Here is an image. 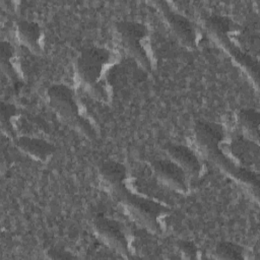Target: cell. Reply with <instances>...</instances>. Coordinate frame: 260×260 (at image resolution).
<instances>
[{
	"mask_svg": "<svg viewBox=\"0 0 260 260\" xmlns=\"http://www.w3.org/2000/svg\"><path fill=\"white\" fill-rule=\"evenodd\" d=\"M94 231L104 242L118 253L125 256L130 253L129 239L118 220L104 216L98 217L94 221Z\"/></svg>",
	"mask_w": 260,
	"mask_h": 260,
	"instance_id": "cell-9",
	"label": "cell"
},
{
	"mask_svg": "<svg viewBox=\"0 0 260 260\" xmlns=\"http://www.w3.org/2000/svg\"><path fill=\"white\" fill-rule=\"evenodd\" d=\"M112 61V53L101 46L84 48L76 61L77 74L82 83L99 99L109 96V88L103 76Z\"/></svg>",
	"mask_w": 260,
	"mask_h": 260,
	"instance_id": "cell-3",
	"label": "cell"
},
{
	"mask_svg": "<svg viewBox=\"0 0 260 260\" xmlns=\"http://www.w3.org/2000/svg\"><path fill=\"white\" fill-rule=\"evenodd\" d=\"M118 38L125 50L145 69L150 70L152 59L148 45V29L138 21L123 20L116 23Z\"/></svg>",
	"mask_w": 260,
	"mask_h": 260,
	"instance_id": "cell-6",
	"label": "cell"
},
{
	"mask_svg": "<svg viewBox=\"0 0 260 260\" xmlns=\"http://www.w3.org/2000/svg\"><path fill=\"white\" fill-rule=\"evenodd\" d=\"M48 256L50 258H53V259H69V258H74V256L71 255L69 252H63V251H60L58 249L50 250L48 252Z\"/></svg>",
	"mask_w": 260,
	"mask_h": 260,
	"instance_id": "cell-20",
	"label": "cell"
},
{
	"mask_svg": "<svg viewBox=\"0 0 260 260\" xmlns=\"http://www.w3.org/2000/svg\"><path fill=\"white\" fill-rule=\"evenodd\" d=\"M19 41L31 52L40 54L43 50V31L40 24L31 20H20L16 25Z\"/></svg>",
	"mask_w": 260,
	"mask_h": 260,
	"instance_id": "cell-13",
	"label": "cell"
},
{
	"mask_svg": "<svg viewBox=\"0 0 260 260\" xmlns=\"http://www.w3.org/2000/svg\"><path fill=\"white\" fill-rule=\"evenodd\" d=\"M1 127L3 132L12 138L18 132V113L17 109L8 103L1 104Z\"/></svg>",
	"mask_w": 260,
	"mask_h": 260,
	"instance_id": "cell-16",
	"label": "cell"
},
{
	"mask_svg": "<svg viewBox=\"0 0 260 260\" xmlns=\"http://www.w3.org/2000/svg\"><path fill=\"white\" fill-rule=\"evenodd\" d=\"M155 5L160 10L164 19L177 39L186 47L194 48L197 45L198 32L194 23L187 17L173 9L168 2L157 1Z\"/></svg>",
	"mask_w": 260,
	"mask_h": 260,
	"instance_id": "cell-7",
	"label": "cell"
},
{
	"mask_svg": "<svg viewBox=\"0 0 260 260\" xmlns=\"http://www.w3.org/2000/svg\"><path fill=\"white\" fill-rule=\"evenodd\" d=\"M194 135L198 146L209 160L233 179L252 188L255 195H258V174L241 167L230 156L224 146L225 132L221 125L209 121H198L194 127Z\"/></svg>",
	"mask_w": 260,
	"mask_h": 260,
	"instance_id": "cell-1",
	"label": "cell"
},
{
	"mask_svg": "<svg viewBox=\"0 0 260 260\" xmlns=\"http://www.w3.org/2000/svg\"><path fill=\"white\" fill-rule=\"evenodd\" d=\"M209 35L239 63L255 80L258 81V62L248 52V40L238 30V26L228 17L212 15L205 20Z\"/></svg>",
	"mask_w": 260,
	"mask_h": 260,
	"instance_id": "cell-2",
	"label": "cell"
},
{
	"mask_svg": "<svg viewBox=\"0 0 260 260\" xmlns=\"http://www.w3.org/2000/svg\"><path fill=\"white\" fill-rule=\"evenodd\" d=\"M230 156L241 167L256 172L259 166V146L256 141L245 135H236L224 142Z\"/></svg>",
	"mask_w": 260,
	"mask_h": 260,
	"instance_id": "cell-8",
	"label": "cell"
},
{
	"mask_svg": "<svg viewBox=\"0 0 260 260\" xmlns=\"http://www.w3.org/2000/svg\"><path fill=\"white\" fill-rule=\"evenodd\" d=\"M116 198L149 230L161 233L167 228L170 208L150 198L131 192L126 184L112 190Z\"/></svg>",
	"mask_w": 260,
	"mask_h": 260,
	"instance_id": "cell-5",
	"label": "cell"
},
{
	"mask_svg": "<svg viewBox=\"0 0 260 260\" xmlns=\"http://www.w3.org/2000/svg\"><path fill=\"white\" fill-rule=\"evenodd\" d=\"M244 248L232 242H219L214 248V254L219 259H244Z\"/></svg>",
	"mask_w": 260,
	"mask_h": 260,
	"instance_id": "cell-18",
	"label": "cell"
},
{
	"mask_svg": "<svg viewBox=\"0 0 260 260\" xmlns=\"http://www.w3.org/2000/svg\"><path fill=\"white\" fill-rule=\"evenodd\" d=\"M16 145L22 152L42 162L48 161L55 152V146L52 143L30 135L18 136Z\"/></svg>",
	"mask_w": 260,
	"mask_h": 260,
	"instance_id": "cell-12",
	"label": "cell"
},
{
	"mask_svg": "<svg viewBox=\"0 0 260 260\" xmlns=\"http://www.w3.org/2000/svg\"><path fill=\"white\" fill-rule=\"evenodd\" d=\"M151 169L155 177L169 187L179 192H186L188 190L189 176L171 158L154 159L151 162Z\"/></svg>",
	"mask_w": 260,
	"mask_h": 260,
	"instance_id": "cell-10",
	"label": "cell"
},
{
	"mask_svg": "<svg viewBox=\"0 0 260 260\" xmlns=\"http://www.w3.org/2000/svg\"><path fill=\"white\" fill-rule=\"evenodd\" d=\"M259 113L254 109H242L238 113V123L245 136L257 142L259 136Z\"/></svg>",
	"mask_w": 260,
	"mask_h": 260,
	"instance_id": "cell-15",
	"label": "cell"
},
{
	"mask_svg": "<svg viewBox=\"0 0 260 260\" xmlns=\"http://www.w3.org/2000/svg\"><path fill=\"white\" fill-rule=\"evenodd\" d=\"M47 96L51 108L66 124L88 139L95 138L96 130L90 120L82 114L71 87L65 84H53L48 88Z\"/></svg>",
	"mask_w": 260,
	"mask_h": 260,
	"instance_id": "cell-4",
	"label": "cell"
},
{
	"mask_svg": "<svg viewBox=\"0 0 260 260\" xmlns=\"http://www.w3.org/2000/svg\"><path fill=\"white\" fill-rule=\"evenodd\" d=\"M100 176L111 190H115L126 184L127 169L119 161L106 160L100 167Z\"/></svg>",
	"mask_w": 260,
	"mask_h": 260,
	"instance_id": "cell-14",
	"label": "cell"
},
{
	"mask_svg": "<svg viewBox=\"0 0 260 260\" xmlns=\"http://www.w3.org/2000/svg\"><path fill=\"white\" fill-rule=\"evenodd\" d=\"M1 67L3 72L12 81L18 80V72L15 65V51L9 42H1Z\"/></svg>",
	"mask_w": 260,
	"mask_h": 260,
	"instance_id": "cell-17",
	"label": "cell"
},
{
	"mask_svg": "<svg viewBox=\"0 0 260 260\" xmlns=\"http://www.w3.org/2000/svg\"><path fill=\"white\" fill-rule=\"evenodd\" d=\"M165 150L172 160L177 162L190 177L197 178L201 175L203 165L196 153L186 145L178 143H168Z\"/></svg>",
	"mask_w": 260,
	"mask_h": 260,
	"instance_id": "cell-11",
	"label": "cell"
},
{
	"mask_svg": "<svg viewBox=\"0 0 260 260\" xmlns=\"http://www.w3.org/2000/svg\"><path fill=\"white\" fill-rule=\"evenodd\" d=\"M178 250L183 254L186 258H196L197 257V247L193 242L186 241V240H180L177 242Z\"/></svg>",
	"mask_w": 260,
	"mask_h": 260,
	"instance_id": "cell-19",
	"label": "cell"
}]
</instances>
